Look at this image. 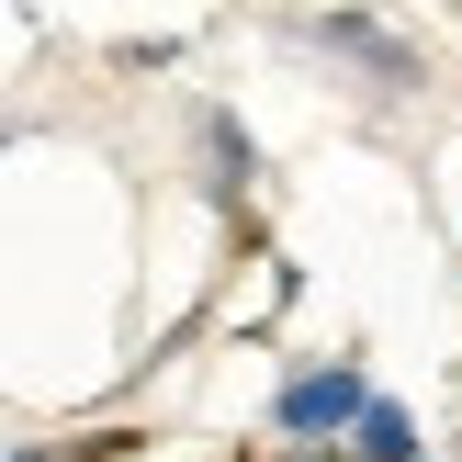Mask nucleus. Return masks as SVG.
<instances>
[{
	"label": "nucleus",
	"instance_id": "nucleus-1",
	"mask_svg": "<svg viewBox=\"0 0 462 462\" xmlns=\"http://www.w3.org/2000/svg\"><path fill=\"white\" fill-rule=\"evenodd\" d=\"M361 406H373V383H361L350 361H328V373H293L271 418H282L293 440H338V429H361Z\"/></svg>",
	"mask_w": 462,
	"mask_h": 462
},
{
	"label": "nucleus",
	"instance_id": "nucleus-2",
	"mask_svg": "<svg viewBox=\"0 0 462 462\" xmlns=\"http://www.w3.org/2000/svg\"><path fill=\"white\" fill-rule=\"evenodd\" d=\"M350 451H361V462H418V418H406V406H361Z\"/></svg>",
	"mask_w": 462,
	"mask_h": 462
},
{
	"label": "nucleus",
	"instance_id": "nucleus-3",
	"mask_svg": "<svg viewBox=\"0 0 462 462\" xmlns=\"http://www.w3.org/2000/svg\"><path fill=\"white\" fill-rule=\"evenodd\" d=\"M293 462H350V451H328V440H305V451H293Z\"/></svg>",
	"mask_w": 462,
	"mask_h": 462
},
{
	"label": "nucleus",
	"instance_id": "nucleus-4",
	"mask_svg": "<svg viewBox=\"0 0 462 462\" xmlns=\"http://www.w3.org/2000/svg\"><path fill=\"white\" fill-rule=\"evenodd\" d=\"M23 462H45V451H23Z\"/></svg>",
	"mask_w": 462,
	"mask_h": 462
}]
</instances>
